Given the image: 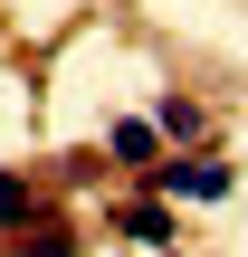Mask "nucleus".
<instances>
[{
  "label": "nucleus",
  "instance_id": "obj_1",
  "mask_svg": "<svg viewBox=\"0 0 248 257\" xmlns=\"http://www.w3.org/2000/svg\"><path fill=\"white\" fill-rule=\"evenodd\" d=\"M153 181L182 200H229V162H153Z\"/></svg>",
  "mask_w": 248,
  "mask_h": 257
},
{
  "label": "nucleus",
  "instance_id": "obj_2",
  "mask_svg": "<svg viewBox=\"0 0 248 257\" xmlns=\"http://www.w3.org/2000/svg\"><path fill=\"white\" fill-rule=\"evenodd\" d=\"M124 238H143V248H172V210H162V200H134V210H124Z\"/></svg>",
  "mask_w": 248,
  "mask_h": 257
},
{
  "label": "nucleus",
  "instance_id": "obj_3",
  "mask_svg": "<svg viewBox=\"0 0 248 257\" xmlns=\"http://www.w3.org/2000/svg\"><path fill=\"white\" fill-rule=\"evenodd\" d=\"M105 143H115V162H143V172H153V143H162V134H153V124H115Z\"/></svg>",
  "mask_w": 248,
  "mask_h": 257
},
{
  "label": "nucleus",
  "instance_id": "obj_4",
  "mask_svg": "<svg viewBox=\"0 0 248 257\" xmlns=\"http://www.w3.org/2000/svg\"><path fill=\"white\" fill-rule=\"evenodd\" d=\"M153 134H172V143H191V134H201V105H182V95H172V105H162V124H153Z\"/></svg>",
  "mask_w": 248,
  "mask_h": 257
},
{
  "label": "nucleus",
  "instance_id": "obj_5",
  "mask_svg": "<svg viewBox=\"0 0 248 257\" xmlns=\"http://www.w3.org/2000/svg\"><path fill=\"white\" fill-rule=\"evenodd\" d=\"M19 219H29V181H19V172H0V229H19Z\"/></svg>",
  "mask_w": 248,
  "mask_h": 257
},
{
  "label": "nucleus",
  "instance_id": "obj_6",
  "mask_svg": "<svg viewBox=\"0 0 248 257\" xmlns=\"http://www.w3.org/2000/svg\"><path fill=\"white\" fill-rule=\"evenodd\" d=\"M19 257H76V238H67V229H38V238H29Z\"/></svg>",
  "mask_w": 248,
  "mask_h": 257
}]
</instances>
